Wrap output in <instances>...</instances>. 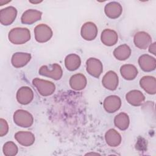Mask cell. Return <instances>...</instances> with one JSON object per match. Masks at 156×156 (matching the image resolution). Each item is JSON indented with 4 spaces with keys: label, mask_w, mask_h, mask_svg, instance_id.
<instances>
[{
    "label": "cell",
    "mask_w": 156,
    "mask_h": 156,
    "mask_svg": "<svg viewBox=\"0 0 156 156\" xmlns=\"http://www.w3.org/2000/svg\"><path fill=\"white\" fill-rule=\"evenodd\" d=\"M8 38L14 44H23L30 40V32L26 27H15L9 32Z\"/></svg>",
    "instance_id": "obj_1"
},
{
    "label": "cell",
    "mask_w": 156,
    "mask_h": 156,
    "mask_svg": "<svg viewBox=\"0 0 156 156\" xmlns=\"http://www.w3.org/2000/svg\"><path fill=\"white\" fill-rule=\"evenodd\" d=\"M39 74L43 76L50 77L54 80H59L63 75V70L61 66L57 63L49 65H43L40 67Z\"/></svg>",
    "instance_id": "obj_2"
},
{
    "label": "cell",
    "mask_w": 156,
    "mask_h": 156,
    "mask_svg": "<svg viewBox=\"0 0 156 156\" xmlns=\"http://www.w3.org/2000/svg\"><path fill=\"white\" fill-rule=\"evenodd\" d=\"M32 83L36 87L38 93L43 96H48L52 94L55 90L54 83L49 80L37 77L32 80Z\"/></svg>",
    "instance_id": "obj_3"
},
{
    "label": "cell",
    "mask_w": 156,
    "mask_h": 156,
    "mask_svg": "<svg viewBox=\"0 0 156 156\" xmlns=\"http://www.w3.org/2000/svg\"><path fill=\"white\" fill-rule=\"evenodd\" d=\"M13 121L18 126L27 128L33 124L34 118L29 112L20 109L15 112Z\"/></svg>",
    "instance_id": "obj_4"
},
{
    "label": "cell",
    "mask_w": 156,
    "mask_h": 156,
    "mask_svg": "<svg viewBox=\"0 0 156 156\" xmlns=\"http://www.w3.org/2000/svg\"><path fill=\"white\" fill-rule=\"evenodd\" d=\"M35 38L38 43H45L52 37L53 32L51 28L45 24H40L34 29Z\"/></svg>",
    "instance_id": "obj_5"
},
{
    "label": "cell",
    "mask_w": 156,
    "mask_h": 156,
    "mask_svg": "<svg viewBox=\"0 0 156 156\" xmlns=\"http://www.w3.org/2000/svg\"><path fill=\"white\" fill-rule=\"evenodd\" d=\"M86 69L89 74L98 78L103 71L102 63L99 59L91 57L86 62Z\"/></svg>",
    "instance_id": "obj_6"
},
{
    "label": "cell",
    "mask_w": 156,
    "mask_h": 156,
    "mask_svg": "<svg viewBox=\"0 0 156 156\" xmlns=\"http://www.w3.org/2000/svg\"><path fill=\"white\" fill-rule=\"evenodd\" d=\"M17 10L13 6L7 7L0 10V23L4 26H9L15 20Z\"/></svg>",
    "instance_id": "obj_7"
},
{
    "label": "cell",
    "mask_w": 156,
    "mask_h": 156,
    "mask_svg": "<svg viewBox=\"0 0 156 156\" xmlns=\"http://www.w3.org/2000/svg\"><path fill=\"white\" fill-rule=\"evenodd\" d=\"M135 45L140 49H146L152 43L151 35L144 31L136 32L133 37Z\"/></svg>",
    "instance_id": "obj_8"
},
{
    "label": "cell",
    "mask_w": 156,
    "mask_h": 156,
    "mask_svg": "<svg viewBox=\"0 0 156 156\" xmlns=\"http://www.w3.org/2000/svg\"><path fill=\"white\" fill-rule=\"evenodd\" d=\"M98 28L96 25L93 22H87L84 23L80 30V34L82 37L88 41L93 40L97 36Z\"/></svg>",
    "instance_id": "obj_9"
},
{
    "label": "cell",
    "mask_w": 156,
    "mask_h": 156,
    "mask_svg": "<svg viewBox=\"0 0 156 156\" xmlns=\"http://www.w3.org/2000/svg\"><path fill=\"white\" fill-rule=\"evenodd\" d=\"M17 101L23 105H27L32 102L34 99V92L32 90L26 86L18 89L16 95Z\"/></svg>",
    "instance_id": "obj_10"
},
{
    "label": "cell",
    "mask_w": 156,
    "mask_h": 156,
    "mask_svg": "<svg viewBox=\"0 0 156 156\" xmlns=\"http://www.w3.org/2000/svg\"><path fill=\"white\" fill-rule=\"evenodd\" d=\"M118 76L117 74L113 71H108L103 77L102 79V83L106 88L111 91L115 90L118 86Z\"/></svg>",
    "instance_id": "obj_11"
},
{
    "label": "cell",
    "mask_w": 156,
    "mask_h": 156,
    "mask_svg": "<svg viewBox=\"0 0 156 156\" xmlns=\"http://www.w3.org/2000/svg\"><path fill=\"white\" fill-rule=\"evenodd\" d=\"M121 105V99L116 95H111L107 97L103 103L104 108L108 113H115L120 108Z\"/></svg>",
    "instance_id": "obj_12"
},
{
    "label": "cell",
    "mask_w": 156,
    "mask_h": 156,
    "mask_svg": "<svg viewBox=\"0 0 156 156\" xmlns=\"http://www.w3.org/2000/svg\"><path fill=\"white\" fill-rule=\"evenodd\" d=\"M141 69L145 72H150L155 69L156 60L155 58L148 54L141 55L138 60Z\"/></svg>",
    "instance_id": "obj_13"
},
{
    "label": "cell",
    "mask_w": 156,
    "mask_h": 156,
    "mask_svg": "<svg viewBox=\"0 0 156 156\" xmlns=\"http://www.w3.org/2000/svg\"><path fill=\"white\" fill-rule=\"evenodd\" d=\"M31 59V55L26 52H16L13 54L11 63L13 66L20 68L26 65Z\"/></svg>",
    "instance_id": "obj_14"
},
{
    "label": "cell",
    "mask_w": 156,
    "mask_h": 156,
    "mask_svg": "<svg viewBox=\"0 0 156 156\" xmlns=\"http://www.w3.org/2000/svg\"><path fill=\"white\" fill-rule=\"evenodd\" d=\"M42 13L35 9H28L22 15L21 18V23L25 24H32L40 20L41 18Z\"/></svg>",
    "instance_id": "obj_15"
},
{
    "label": "cell",
    "mask_w": 156,
    "mask_h": 156,
    "mask_svg": "<svg viewBox=\"0 0 156 156\" xmlns=\"http://www.w3.org/2000/svg\"><path fill=\"white\" fill-rule=\"evenodd\" d=\"M15 138L23 146H30L35 142L34 135L28 131H19L15 134Z\"/></svg>",
    "instance_id": "obj_16"
},
{
    "label": "cell",
    "mask_w": 156,
    "mask_h": 156,
    "mask_svg": "<svg viewBox=\"0 0 156 156\" xmlns=\"http://www.w3.org/2000/svg\"><path fill=\"white\" fill-rule=\"evenodd\" d=\"M104 12L107 16L111 19H116L119 17L122 12V7L117 2H111L104 7Z\"/></svg>",
    "instance_id": "obj_17"
},
{
    "label": "cell",
    "mask_w": 156,
    "mask_h": 156,
    "mask_svg": "<svg viewBox=\"0 0 156 156\" xmlns=\"http://www.w3.org/2000/svg\"><path fill=\"white\" fill-rule=\"evenodd\" d=\"M140 85L148 94H154L156 93V80L153 76L143 77L140 80Z\"/></svg>",
    "instance_id": "obj_18"
},
{
    "label": "cell",
    "mask_w": 156,
    "mask_h": 156,
    "mask_svg": "<svg viewBox=\"0 0 156 156\" xmlns=\"http://www.w3.org/2000/svg\"><path fill=\"white\" fill-rule=\"evenodd\" d=\"M101 40L102 43L107 46H113L118 41V34L112 29H105L101 33Z\"/></svg>",
    "instance_id": "obj_19"
},
{
    "label": "cell",
    "mask_w": 156,
    "mask_h": 156,
    "mask_svg": "<svg viewBox=\"0 0 156 156\" xmlns=\"http://www.w3.org/2000/svg\"><path fill=\"white\" fill-rule=\"evenodd\" d=\"M126 101L133 106L141 105L145 100V96L139 90H133L129 91L126 95Z\"/></svg>",
    "instance_id": "obj_20"
},
{
    "label": "cell",
    "mask_w": 156,
    "mask_h": 156,
    "mask_svg": "<svg viewBox=\"0 0 156 156\" xmlns=\"http://www.w3.org/2000/svg\"><path fill=\"white\" fill-rule=\"evenodd\" d=\"M87 83V80L86 77L81 73L74 74L69 79L70 87L72 89L76 91H80L84 89Z\"/></svg>",
    "instance_id": "obj_21"
},
{
    "label": "cell",
    "mask_w": 156,
    "mask_h": 156,
    "mask_svg": "<svg viewBox=\"0 0 156 156\" xmlns=\"http://www.w3.org/2000/svg\"><path fill=\"white\" fill-rule=\"evenodd\" d=\"M105 140L107 144L111 147H117L121 143V135L114 129L107 130L105 134Z\"/></svg>",
    "instance_id": "obj_22"
},
{
    "label": "cell",
    "mask_w": 156,
    "mask_h": 156,
    "mask_svg": "<svg viewBox=\"0 0 156 156\" xmlns=\"http://www.w3.org/2000/svg\"><path fill=\"white\" fill-rule=\"evenodd\" d=\"M121 76L126 80H132L135 79L138 75L136 68L131 64H126L121 66L120 68Z\"/></svg>",
    "instance_id": "obj_23"
},
{
    "label": "cell",
    "mask_w": 156,
    "mask_h": 156,
    "mask_svg": "<svg viewBox=\"0 0 156 156\" xmlns=\"http://www.w3.org/2000/svg\"><path fill=\"white\" fill-rule=\"evenodd\" d=\"M81 64L80 57L76 54H70L68 55L65 59V65L66 69L73 71L77 69Z\"/></svg>",
    "instance_id": "obj_24"
},
{
    "label": "cell",
    "mask_w": 156,
    "mask_h": 156,
    "mask_svg": "<svg viewBox=\"0 0 156 156\" xmlns=\"http://www.w3.org/2000/svg\"><path fill=\"white\" fill-rule=\"evenodd\" d=\"M113 54L116 59L121 61L125 60L130 56L131 49L128 45L123 44L115 48Z\"/></svg>",
    "instance_id": "obj_25"
},
{
    "label": "cell",
    "mask_w": 156,
    "mask_h": 156,
    "mask_svg": "<svg viewBox=\"0 0 156 156\" xmlns=\"http://www.w3.org/2000/svg\"><path fill=\"white\" fill-rule=\"evenodd\" d=\"M114 123L119 129L125 130L129 127V117L127 113L121 112L115 117Z\"/></svg>",
    "instance_id": "obj_26"
},
{
    "label": "cell",
    "mask_w": 156,
    "mask_h": 156,
    "mask_svg": "<svg viewBox=\"0 0 156 156\" xmlns=\"http://www.w3.org/2000/svg\"><path fill=\"white\" fill-rule=\"evenodd\" d=\"M2 151L4 154L6 156H14L17 154L18 149L14 142L9 141L4 144Z\"/></svg>",
    "instance_id": "obj_27"
},
{
    "label": "cell",
    "mask_w": 156,
    "mask_h": 156,
    "mask_svg": "<svg viewBox=\"0 0 156 156\" xmlns=\"http://www.w3.org/2000/svg\"><path fill=\"white\" fill-rule=\"evenodd\" d=\"M9 132V125L6 120L3 118L0 119V136L5 135Z\"/></svg>",
    "instance_id": "obj_28"
},
{
    "label": "cell",
    "mask_w": 156,
    "mask_h": 156,
    "mask_svg": "<svg viewBox=\"0 0 156 156\" xmlns=\"http://www.w3.org/2000/svg\"><path fill=\"white\" fill-rule=\"evenodd\" d=\"M156 43L154 42L153 43H151L149 46V52L154 55H155V50H156V47H155Z\"/></svg>",
    "instance_id": "obj_29"
},
{
    "label": "cell",
    "mask_w": 156,
    "mask_h": 156,
    "mask_svg": "<svg viewBox=\"0 0 156 156\" xmlns=\"http://www.w3.org/2000/svg\"><path fill=\"white\" fill-rule=\"evenodd\" d=\"M29 2L30 3H32V4H39V3L41 2L42 1H30Z\"/></svg>",
    "instance_id": "obj_30"
}]
</instances>
